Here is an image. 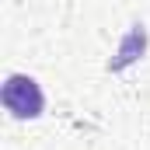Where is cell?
<instances>
[{"label":"cell","mask_w":150,"mask_h":150,"mask_svg":"<svg viewBox=\"0 0 150 150\" xmlns=\"http://www.w3.org/2000/svg\"><path fill=\"white\" fill-rule=\"evenodd\" d=\"M0 98H4V108L14 119H38L42 108H45V98H42L38 80H32V77H25V74H11L7 77Z\"/></svg>","instance_id":"1"}]
</instances>
